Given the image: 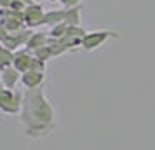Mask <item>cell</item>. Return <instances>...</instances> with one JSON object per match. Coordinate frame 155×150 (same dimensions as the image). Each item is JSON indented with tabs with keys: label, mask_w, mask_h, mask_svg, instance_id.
Here are the masks:
<instances>
[{
	"label": "cell",
	"mask_w": 155,
	"mask_h": 150,
	"mask_svg": "<svg viewBox=\"0 0 155 150\" xmlns=\"http://www.w3.org/2000/svg\"><path fill=\"white\" fill-rule=\"evenodd\" d=\"M7 35H9V32L5 30V26L0 23V42H4V40L7 38Z\"/></svg>",
	"instance_id": "17"
},
{
	"label": "cell",
	"mask_w": 155,
	"mask_h": 150,
	"mask_svg": "<svg viewBox=\"0 0 155 150\" xmlns=\"http://www.w3.org/2000/svg\"><path fill=\"white\" fill-rule=\"evenodd\" d=\"M45 66H47V61H42V59H38V58L33 56V61H31L30 70H33V72H44V73H45Z\"/></svg>",
	"instance_id": "15"
},
{
	"label": "cell",
	"mask_w": 155,
	"mask_h": 150,
	"mask_svg": "<svg viewBox=\"0 0 155 150\" xmlns=\"http://www.w3.org/2000/svg\"><path fill=\"white\" fill-rule=\"evenodd\" d=\"M30 2H31V4H40L42 0H30Z\"/></svg>",
	"instance_id": "19"
},
{
	"label": "cell",
	"mask_w": 155,
	"mask_h": 150,
	"mask_svg": "<svg viewBox=\"0 0 155 150\" xmlns=\"http://www.w3.org/2000/svg\"><path fill=\"white\" fill-rule=\"evenodd\" d=\"M82 0H59V4L63 5L64 9H70V7H78Z\"/></svg>",
	"instance_id": "16"
},
{
	"label": "cell",
	"mask_w": 155,
	"mask_h": 150,
	"mask_svg": "<svg viewBox=\"0 0 155 150\" xmlns=\"http://www.w3.org/2000/svg\"><path fill=\"white\" fill-rule=\"evenodd\" d=\"M25 93L18 89H2L0 91V110L7 115H19L23 107Z\"/></svg>",
	"instance_id": "2"
},
{
	"label": "cell",
	"mask_w": 155,
	"mask_h": 150,
	"mask_svg": "<svg viewBox=\"0 0 155 150\" xmlns=\"http://www.w3.org/2000/svg\"><path fill=\"white\" fill-rule=\"evenodd\" d=\"M64 14H66V9H56V11H47L44 14L42 25L40 26H47V28H52L59 23H64Z\"/></svg>",
	"instance_id": "10"
},
{
	"label": "cell",
	"mask_w": 155,
	"mask_h": 150,
	"mask_svg": "<svg viewBox=\"0 0 155 150\" xmlns=\"http://www.w3.org/2000/svg\"><path fill=\"white\" fill-rule=\"evenodd\" d=\"M108 38H119V33L113 30H96V32H87L85 37L82 38V45L80 49L91 52L94 49H99Z\"/></svg>",
	"instance_id": "3"
},
{
	"label": "cell",
	"mask_w": 155,
	"mask_h": 150,
	"mask_svg": "<svg viewBox=\"0 0 155 150\" xmlns=\"http://www.w3.org/2000/svg\"><path fill=\"white\" fill-rule=\"evenodd\" d=\"M33 56L38 58V59H42V61H49L51 58H54V52H52L51 44L44 45V47H40V49H37L35 52H33Z\"/></svg>",
	"instance_id": "14"
},
{
	"label": "cell",
	"mask_w": 155,
	"mask_h": 150,
	"mask_svg": "<svg viewBox=\"0 0 155 150\" xmlns=\"http://www.w3.org/2000/svg\"><path fill=\"white\" fill-rule=\"evenodd\" d=\"M12 63H14V52L0 42V70L12 66Z\"/></svg>",
	"instance_id": "11"
},
{
	"label": "cell",
	"mask_w": 155,
	"mask_h": 150,
	"mask_svg": "<svg viewBox=\"0 0 155 150\" xmlns=\"http://www.w3.org/2000/svg\"><path fill=\"white\" fill-rule=\"evenodd\" d=\"M66 32H68V25L66 23H59L56 26L49 28V37L52 40H59V38H63L66 35Z\"/></svg>",
	"instance_id": "13"
},
{
	"label": "cell",
	"mask_w": 155,
	"mask_h": 150,
	"mask_svg": "<svg viewBox=\"0 0 155 150\" xmlns=\"http://www.w3.org/2000/svg\"><path fill=\"white\" fill-rule=\"evenodd\" d=\"M51 42V37H49V30H38V32H33L31 37L28 38V42H26V49L31 51V52H35L37 49H40L44 45H47Z\"/></svg>",
	"instance_id": "9"
},
{
	"label": "cell",
	"mask_w": 155,
	"mask_h": 150,
	"mask_svg": "<svg viewBox=\"0 0 155 150\" xmlns=\"http://www.w3.org/2000/svg\"><path fill=\"white\" fill-rule=\"evenodd\" d=\"M31 61H33V52L28 51L26 47H23V49H18L14 52V66L16 70H19L21 73L30 70V66H31Z\"/></svg>",
	"instance_id": "6"
},
{
	"label": "cell",
	"mask_w": 155,
	"mask_h": 150,
	"mask_svg": "<svg viewBox=\"0 0 155 150\" xmlns=\"http://www.w3.org/2000/svg\"><path fill=\"white\" fill-rule=\"evenodd\" d=\"M44 82H45V73H44V72L28 70L21 75V84H23V87H25V91H28V89H37V87L44 86Z\"/></svg>",
	"instance_id": "7"
},
{
	"label": "cell",
	"mask_w": 155,
	"mask_h": 150,
	"mask_svg": "<svg viewBox=\"0 0 155 150\" xmlns=\"http://www.w3.org/2000/svg\"><path fill=\"white\" fill-rule=\"evenodd\" d=\"M19 121L25 126L26 136H30V138H42L54 131L56 112L47 98L44 86L25 91Z\"/></svg>",
	"instance_id": "1"
},
{
	"label": "cell",
	"mask_w": 155,
	"mask_h": 150,
	"mask_svg": "<svg viewBox=\"0 0 155 150\" xmlns=\"http://www.w3.org/2000/svg\"><path fill=\"white\" fill-rule=\"evenodd\" d=\"M31 33H33L31 28H23V30H19V32H12V33H9L7 38L2 44H4L7 49H11L12 52H16L19 47H25V45H26L28 38L31 37Z\"/></svg>",
	"instance_id": "5"
},
{
	"label": "cell",
	"mask_w": 155,
	"mask_h": 150,
	"mask_svg": "<svg viewBox=\"0 0 155 150\" xmlns=\"http://www.w3.org/2000/svg\"><path fill=\"white\" fill-rule=\"evenodd\" d=\"M44 5L42 4H30L26 9L23 11V19H25V26L26 28H38L42 25L44 19Z\"/></svg>",
	"instance_id": "4"
},
{
	"label": "cell",
	"mask_w": 155,
	"mask_h": 150,
	"mask_svg": "<svg viewBox=\"0 0 155 150\" xmlns=\"http://www.w3.org/2000/svg\"><path fill=\"white\" fill-rule=\"evenodd\" d=\"M49 2H52V4H54V2H59V0H49Z\"/></svg>",
	"instance_id": "20"
},
{
	"label": "cell",
	"mask_w": 155,
	"mask_h": 150,
	"mask_svg": "<svg viewBox=\"0 0 155 150\" xmlns=\"http://www.w3.org/2000/svg\"><path fill=\"white\" fill-rule=\"evenodd\" d=\"M12 0H0V9H9Z\"/></svg>",
	"instance_id": "18"
},
{
	"label": "cell",
	"mask_w": 155,
	"mask_h": 150,
	"mask_svg": "<svg viewBox=\"0 0 155 150\" xmlns=\"http://www.w3.org/2000/svg\"><path fill=\"white\" fill-rule=\"evenodd\" d=\"M21 72L16 70L14 66H9V68H4L0 70V82L4 84L5 89H16V86L21 82Z\"/></svg>",
	"instance_id": "8"
},
{
	"label": "cell",
	"mask_w": 155,
	"mask_h": 150,
	"mask_svg": "<svg viewBox=\"0 0 155 150\" xmlns=\"http://www.w3.org/2000/svg\"><path fill=\"white\" fill-rule=\"evenodd\" d=\"M64 23H66L68 26H80V5H78V7L66 9Z\"/></svg>",
	"instance_id": "12"
}]
</instances>
